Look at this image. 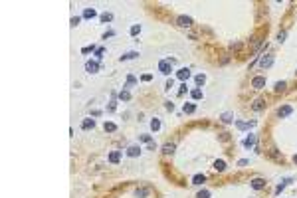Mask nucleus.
I'll return each mask as SVG.
<instances>
[{
	"mask_svg": "<svg viewBox=\"0 0 297 198\" xmlns=\"http://www.w3.org/2000/svg\"><path fill=\"white\" fill-rule=\"evenodd\" d=\"M159 71L162 76H170V71H172V61L170 60H160L159 61Z\"/></svg>",
	"mask_w": 297,
	"mask_h": 198,
	"instance_id": "obj_1",
	"label": "nucleus"
},
{
	"mask_svg": "<svg viewBox=\"0 0 297 198\" xmlns=\"http://www.w3.org/2000/svg\"><path fill=\"white\" fill-rule=\"evenodd\" d=\"M252 87H254V89H264L265 87V77L264 76H255L254 79H252Z\"/></svg>",
	"mask_w": 297,
	"mask_h": 198,
	"instance_id": "obj_2",
	"label": "nucleus"
},
{
	"mask_svg": "<svg viewBox=\"0 0 297 198\" xmlns=\"http://www.w3.org/2000/svg\"><path fill=\"white\" fill-rule=\"evenodd\" d=\"M176 24L182 26V28H190V26H192V18H190V16H178V18H176Z\"/></svg>",
	"mask_w": 297,
	"mask_h": 198,
	"instance_id": "obj_3",
	"label": "nucleus"
},
{
	"mask_svg": "<svg viewBox=\"0 0 297 198\" xmlns=\"http://www.w3.org/2000/svg\"><path fill=\"white\" fill-rule=\"evenodd\" d=\"M85 71H89V73H97V71H99V61H93V60L85 61Z\"/></svg>",
	"mask_w": 297,
	"mask_h": 198,
	"instance_id": "obj_4",
	"label": "nucleus"
},
{
	"mask_svg": "<svg viewBox=\"0 0 297 198\" xmlns=\"http://www.w3.org/2000/svg\"><path fill=\"white\" fill-rule=\"evenodd\" d=\"M271 63H274V56L271 54H268V56H264L261 60H259V67H271Z\"/></svg>",
	"mask_w": 297,
	"mask_h": 198,
	"instance_id": "obj_5",
	"label": "nucleus"
},
{
	"mask_svg": "<svg viewBox=\"0 0 297 198\" xmlns=\"http://www.w3.org/2000/svg\"><path fill=\"white\" fill-rule=\"evenodd\" d=\"M265 153H268V155H269V156H271V159H274V160H283V156H281V153H279V151H277V149H275V147H274V145L269 147V151H265Z\"/></svg>",
	"mask_w": 297,
	"mask_h": 198,
	"instance_id": "obj_6",
	"label": "nucleus"
},
{
	"mask_svg": "<svg viewBox=\"0 0 297 198\" xmlns=\"http://www.w3.org/2000/svg\"><path fill=\"white\" fill-rule=\"evenodd\" d=\"M176 77H178L180 81H186V79L190 77V70H188V67H182V70H178V71H176Z\"/></svg>",
	"mask_w": 297,
	"mask_h": 198,
	"instance_id": "obj_7",
	"label": "nucleus"
},
{
	"mask_svg": "<svg viewBox=\"0 0 297 198\" xmlns=\"http://www.w3.org/2000/svg\"><path fill=\"white\" fill-rule=\"evenodd\" d=\"M265 184L268 182H265L264 178H254L252 180V188L254 190H261V188H265Z\"/></svg>",
	"mask_w": 297,
	"mask_h": 198,
	"instance_id": "obj_8",
	"label": "nucleus"
},
{
	"mask_svg": "<svg viewBox=\"0 0 297 198\" xmlns=\"http://www.w3.org/2000/svg\"><path fill=\"white\" fill-rule=\"evenodd\" d=\"M255 141H258L255 135H248V137L244 139V147L246 149H252V147H255Z\"/></svg>",
	"mask_w": 297,
	"mask_h": 198,
	"instance_id": "obj_9",
	"label": "nucleus"
},
{
	"mask_svg": "<svg viewBox=\"0 0 297 198\" xmlns=\"http://www.w3.org/2000/svg\"><path fill=\"white\" fill-rule=\"evenodd\" d=\"M291 111H293L291 105H283V107L277 109V115H279V117H287V115H291Z\"/></svg>",
	"mask_w": 297,
	"mask_h": 198,
	"instance_id": "obj_10",
	"label": "nucleus"
},
{
	"mask_svg": "<svg viewBox=\"0 0 297 198\" xmlns=\"http://www.w3.org/2000/svg\"><path fill=\"white\" fill-rule=\"evenodd\" d=\"M93 127H95L93 119H83V121H81V129H83V131H89V129H93Z\"/></svg>",
	"mask_w": 297,
	"mask_h": 198,
	"instance_id": "obj_11",
	"label": "nucleus"
},
{
	"mask_svg": "<svg viewBox=\"0 0 297 198\" xmlns=\"http://www.w3.org/2000/svg\"><path fill=\"white\" fill-rule=\"evenodd\" d=\"M236 127L238 129H250V127H255V121H248V123H244V121H236Z\"/></svg>",
	"mask_w": 297,
	"mask_h": 198,
	"instance_id": "obj_12",
	"label": "nucleus"
},
{
	"mask_svg": "<svg viewBox=\"0 0 297 198\" xmlns=\"http://www.w3.org/2000/svg\"><path fill=\"white\" fill-rule=\"evenodd\" d=\"M127 155L129 156H139V155H141V147H137V145L129 147V149H127Z\"/></svg>",
	"mask_w": 297,
	"mask_h": 198,
	"instance_id": "obj_13",
	"label": "nucleus"
},
{
	"mask_svg": "<svg viewBox=\"0 0 297 198\" xmlns=\"http://www.w3.org/2000/svg\"><path fill=\"white\" fill-rule=\"evenodd\" d=\"M175 149H176L175 143H166V145L162 147V153H165V155H172V153H175Z\"/></svg>",
	"mask_w": 297,
	"mask_h": 198,
	"instance_id": "obj_14",
	"label": "nucleus"
},
{
	"mask_svg": "<svg viewBox=\"0 0 297 198\" xmlns=\"http://www.w3.org/2000/svg\"><path fill=\"white\" fill-rule=\"evenodd\" d=\"M119 160H121V153H119V151H113L111 155H109V162H113V165H117Z\"/></svg>",
	"mask_w": 297,
	"mask_h": 198,
	"instance_id": "obj_15",
	"label": "nucleus"
},
{
	"mask_svg": "<svg viewBox=\"0 0 297 198\" xmlns=\"http://www.w3.org/2000/svg\"><path fill=\"white\" fill-rule=\"evenodd\" d=\"M95 16H97V12H95V8H85V10H83V18L91 20V18H95Z\"/></svg>",
	"mask_w": 297,
	"mask_h": 198,
	"instance_id": "obj_16",
	"label": "nucleus"
},
{
	"mask_svg": "<svg viewBox=\"0 0 297 198\" xmlns=\"http://www.w3.org/2000/svg\"><path fill=\"white\" fill-rule=\"evenodd\" d=\"M291 182V178H285V180H281V184H277V188H275V194H281L283 190H285V186Z\"/></svg>",
	"mask_w": 297,
	"mask_h": 198,
	"instance_id": "obj_17",
	"label": "nucleus"
},
{
	"mask_svg": "<svg viewBox=\"0 0 297 198\" xmlns=\"http://www.w3.org/2000/svg\"><path fill=\"white\" fill-rule=\"evenodd\" d=\"M214 170L224 172V170H226V162H224V160H214Z\"/></svg>",
	"mask_w": 297,
	"mask_h": 198,
	"instance_id": "obj_18",
	"label": "nucleus"
},
{
	"mask_svg": "<svg viewBox=\"0 0 297 198\" xmlns=\"http://www.w3.org/2000/svg\"><path fill=\"white\" fill-rule=\"evenodd\" d=\"M182 111H184V113H194V111H196V105H194V103H184L182 105Z\"/></svg>",
	"mask_w": 297,
	"mask_h": 198,
	"instance_id": "obj_19",
	"label": "nucleus"
},
{
	"mask_svg": "<svg viewBox=\"0 0 297 198\" xmlns=\"http://www.w3.org/2000/svg\"><path fill=\"white\" fill-rule=\"evenodd\" d=\"M99 20H101L103 24H107V22H111V20H113V14H111V12H103V14L99 16Z\"/></svg>",
	"mask_w": 297,
	"mask_h": 198,
	"instance_id": "obj_20",
	"label": "nucleus"
},
{
	"mask_svg": "<svg viewBox=\"0 0 297 198\" xmlns=\"http://www.w3.org/2000/svg\"><path fill=\"white\" fill-rule=\"evenodd\" d=\"M194 81H196V87H202V85L206 83V76H204V73H200V76L194 77Z\"/></svg>",
	"mask_w": 297,
	"mask_h": 198,
	"instance_id": "obj_21",
	"label": "nucleus"
},
{
	"mask_svg": "<svg viewBox=\"0 0 297 198\" xmlns=\"http://www.w3.org/2000/svg\"><path fill=\"white\" fill-rule=\"evenodd\" d=\"M190 95H192V99H196V101H198V99H202V97H204V93H202V89H200V87H196V89H192V93H190Z\"/></svg>",
	"mask_w": 297,
	"mask_h": 198,
	"instance_id": "obj_22",
	"label": "nucleus"
},
{
	"mask_svg": "<svg viewBox=\"0 0 297 198\" xmlns=\"http://www.w3.org/2000/svg\"><path fill=\"white\" fill-rule=\"evenodd\" d=\"M204 180H206V176H204V175H194L192 176V184H202Z\"/></svg>",
	"mask_w": 297,
	"mask_h": 198,
	"instance_id": "obj_23",
	"label": "nucleus"
},
{
	"mask_svg": "<svg viewBox=\"0 0 297 198\" xmlns=\"http://www.w3.org/2000/svg\"><path fill=\"white\" fill-rule=\"evenodd\" d=\"M135 83H137V79H135V76H127V83H125V89H129V87H133Z\"/></svg>",
	"mask_w": 297,
	"mask_h": 198,
	"instance_id": "obj_24",
	"label": "nucleus"
},
{
	"mask_svg": "<svg viewBox=\"0 0 297 198\" xmlns=\"http://www.w3.org/2000/svg\"><path fill=\"white\" fill-rule=\"evenodd\" d=\"M103 129H105L107 133H113V131H117V125H115V123H105Z\"/></svg>",
	"mask_w": 297,
	"mask_h": 198,
	"instance_id": "obj_25",
	"label": "nucleus"
},
{
	"mask_svg": "<svg viewBox=\"0 0 297 198\" xmlns=\"http://www.w3.org/2000/svg\"><path fill=\"white\" fill-rule=\"evenodd\" d=\"M285 87H287V85H285V81H277V83H275V93H279V91H285Z\"/></svg>",
	"mask_w": 297,
	"mask_h": 198,
	"instance_id": "obj_26",
	"label": "nucleus"
},
{
	"mask_svg": "<svg viewBox=\"0 0 297 198\" xmlns=\"http://www.w3.org/2000/svg\"><path fill=\"white\" fill-rule=\"evenodd\" d=\"M119 99H121V101H129V99H131V93H129L127 89H123L121 93H119Z\"/></svg>",
	"mask_w": 297,
	"mask_h": 198,
	"instance_id": "obj_27",
	"label": "nucleus"
},
{
	"mask_svg": "<svg viewBox=\"0 0 297 198\" xmlns=\"http://www.w3.org/2000/svg\"><path fill=\"white\" fill-rule=\"evenodd\" d=\"M139 56V52H129V54H125V56H121V61H125V60H133V57H137Z\"/></svg>",
	"mask_w": 297,
	"mask_h": 198,
	"instance_id": "obj_28",
	"label": "nucleus"
},
{
	"mask_svg": "<svg viewBox=\"0 0 297 198\" xmlns=\"http://www.w3.org/2000/svg\"><path fill=\"white\" fill-rule=\"evenodd\" d=\"M261 109H264V101H261V99H255L254 101V111H261Z\"/></svg>",
	"mask_w": 297,
	"mask_h": 198,
	"instance_id": "obj_29",
	"label": "nucleus"
},
{
	"mask_svg": "<svg viewBox=\"0 0 297 198\" xmlns=\"http://www.w3.org/2000/svg\"><path fill=\"white\" fill-rule=\"evenodd\" d=\"M151 129H153V131H159V129H160V121H159L156 117L151 121Z\"/></svg>",
	"mask_w": 297,
	"mask_h": 198,
	"instance_id": "obj_30",
	"label": "nucleus"
},
{
	"mask_svg": "<svg viewBox=\"0 0 297 198\" xmlns=\"http://www.w3.org/2000/svg\"><path fill=\"white\" fill-rule=\"evenodd\" d=\"M196 198H210V190H206V188L200 190V192L196 194Z\"/></svg>",
	"mask_w": 297,
	"mask_h": 198,
	"instance_id": "obj_31",
	"label": "nucleus"
},
{
	"mask_svg": "<svg viewBox=\"0 0 297 198\" xmlns=\"http://www.w3.org/2000/svg\"><path fill=\"white\" fill-rule=\"evenodd\" d=\"M139 32H141V26H139V24H133L131 26V36H137Z\"/></svg>",
	"mask_w": 297,
	"mask_h": 198,
	"instance_id": "obj_32",
	"label": "nucleus"
},
{
	"mask_svg": "<svg viewBox=\"0 0 297 198\" xmlns=\"http://www.w3.org/2000/svg\"><path fill=\"white\" fill-rule=\"evenodd\" d=\"M135 194H137L139 198H145L147 194H149V190H147V188H137V192H135Z\"/></svg>",
	"mask_w": 297,
	"mask_h": 198,
	"instance_id": "obj_33",
	"label": "nucleus"
},
{
	"mask_svg": "<svg viewBox=\"0 0 297 198\" xmlns=\"http://www.w3.org/2000/svg\"><path fill=\"white\" fill-rule=\"evenodd\" d=\"M139 139H141L143 143H153V137H151V135H139Z\"/></svg>",
	"mask_w": 297,
	"mask_h": 198,
	"instance_id": "obj_34",
	"label": "nucleus"
},
{
	"mask_svg": "<svg viewBox=\"0 0 297 198\" xmlns=\"http://www.w3.org/2000/svg\"><path fill=\"white\" fill-rule=\"evenodd\" d=\"M103 48H97V50H95V57H97V60H101V57H103Z\"/></svg>",
	"mask_w": 297,
	"mask_h": 198,
	"instance_id": "obj_35",
	"label": "nucleus"
},
{
	"mask_svg": "<svg viewBox=\"0 0 297 198\" xmlns=\"http://www.w3.org/2000/svg\"><path fill=\"white\" fill-rule=\"evenodd\" d=\"M222 121L224 123H232V113H224L222 115Z\"/></svg>",
	"mask_w": 297,
	"mask_h": 198,
	"instance_id": "obj_36",
	"label": "nucleus"
},
{
	"mask_svg": "<svg viewBox=\"0 0 297 198\" xmlns=\"http://www.w3.org/2000/svg\"><path fill=\"white\" fill-rule=\"evenodd\" d=\"M89 52H95V46H85L81 50V54H89Z\"/></svg>",
	"mask_w": 297,
	"mask_h": 198,
	"instance_id": "obj_37",
	"label": "nucleus"
},
{
	"mask_svg": "<svg viewBox=\"0 0 297 198\" xmlns=\"http://www.w3.org/2000/svg\"><path fill=\"white\" fill-rule=\"evenodd\" d=\"M79 22H81V18H79V16H73V18H71V26H73V28H76V26H77Z\"/></svg>",
	"mask_w": 297,
	"mask_h": 198,
	"instance_id": "obj_38",
	"label": "nucleus"
},
{
	"mask_svg": "<svg viewBox=\"0 0 297 198\" xmlns=\"http://www.w3.org/2000/svg\"><path fill=\"white\" fill-rule=\"evenodd\" d=\"M175 87V79H169L166 81V89H172Z\"/></svg>",
	"mask_w": 297,
	"mask_h": 198,
	"instance_id": "obj_39",
	"label": "nucleus"
},
{
	"mask_svg": "<svg viewBox=\"0 0 297 198\" xmlns=\"http://www.w3.org/2000/svg\"><path fill=\"white\" fill-rule=\"evenodd\" d=\"M285 36H287L285 32H279V34H277V40H279V42H283V40H285Z\"/></svg>",
	"mask_w": 297,
	"mask_h": 198,
	"instance_id": "obj_40",
	"label": "nucleus"
},
{
	"mask_svg": "<svg viewBox=\"0 0 297 198\" xmlns=\"http://www.w3.org/2000/svg\"><path fill=\"white\" fill-rule=\"evenodd\" d=\"M141 79H143V81H151V79H153V76H151V73H145Z\"/></svg>",
	"mask_w": 297,
	"mask_h": 198,
	"instance_id": "obj_41",
	"label": "nucleus"
},
{
	"mask_svg": "<svg viewBox=\"0 0 297 198\" xmlns=\"http://www.w3.org/2000/svg\"><path fill=\"white\" fill-rule=\"evenodd\" d=\"M184 91H186V83H182V85H180V89H178V95H184Z\"/></svg>",
	"mask_w": 297,
	"mask_h": 198,
	"instance_id": "obj_42",
	"label": "nucleus"
},
{
	"mask_svg": "<svg viewBox=\"0 0 297 198\" xmlns=\"http://www.w3.org/2000/svg\"><path fill=\"white\" fill-rule=\"evenodd\" d=\"M293 160H295V162H297V155H295V156H293Z\"/></svg>",
	"mask_w": 297,
	"mask_h": 198,
	"instance_id": "obj_43",
	"label": "nucleus"
}]
</instances>
